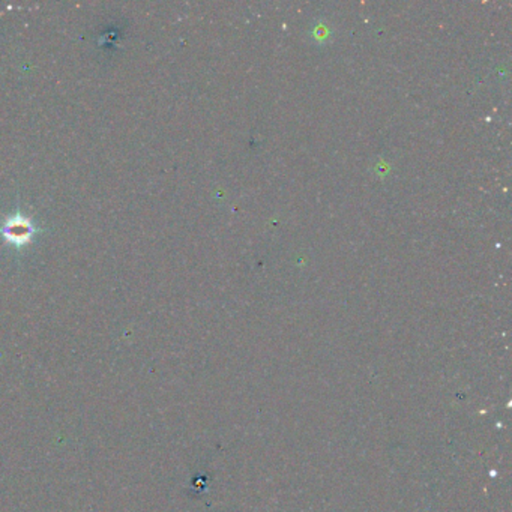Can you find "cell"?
Returning <instances> with one entry per match:
<instances>
[{"label":"cell","mask_w":512,"mask_h":512,"mask_svg":"<svg viewBox=\"0 0 512 512\" xmlns=\"http://www.w3.org/2000/svg\"><path fill=\"white\" fill-rule=\"evenodd\" d=\"M0 233L8 240L9 244L15 247H23L30 242L36 235V227L32 224L30 219L22 214H15L9 216L2 226Z\"/></svg>","instance_id":"cell-1"}]
</instances>
